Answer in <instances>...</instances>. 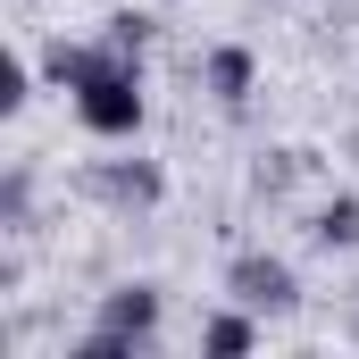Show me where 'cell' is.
Instances as JSON below:
<instances>
[{
	"instance_id": "obj_1",
	"label": "cell",
	"mask_w": 359,
	"mask_h": 359,
	"mask_svg": "<svg viewBox=\"0 0 359 359\" xmlns=\"http://www.w3.org/2000/svg\"><path fill=\"white\" fill-rule=\"evenodd\" d=\"M159 343V284H117L100 301V326H92L76 359H142Z\"/></svg>"
},
{
	"instance_id": "obj_2",
	"label": "cell",
	"mask_w": 359,
	"mask_h": 359,
	"mask_svg": "<svg viewBox=\"0 0 359 359\" xmlns=\"http://www.w3.org/2000/svg\"><path fill=\"white\" fill-rule=\"evenodd\" d=\"M226 292H234L243 309H259V318H284V309L301 301V276L284 268L276 251H243V259L226 268Z\"/></svg>"
},
{
	"instance_id": "obj_3",
	"label": "cell",
	"mask_w": 359,
	"mask_h": 359,
	"mask_svg": "<svg viewBox=\"0 0 359 359\" xmlns=\"http://www.w3.org/2000/svg\"><path fill=\"white\" fill-rule=\"evenodd\" d=\"M92 192H100L109 209H159V201H168V176H159L151 159H109V168L92 176Z\"/></svg>"
},
{
	"instance_id": "obj_4",
	"label": "cell",
	"mask_w": 359,
	"mask_h": 359,
	"mask_svg": "<svg viewBox=\"0 0 359 359\" xmlns=\"http://www.w3.org/2000/svg\"><path fill=\"white\" fill-rule=\"evenodd\" d=\"M201 84L217 92L226 109H243V100H251V84H259V59H251L243 42H217V50L201 59Z\"/></svg>"
},
{
	"instance_id": "obj_5",
	"label": "cell",
	"mask_w": 359,
	"mask_h": 359,
	"mask_svg": "<svg viewBox=\"0 0 359 359\" xmlns=\"http://www.w3.org/2000/svg\"><path fill=\"white\" fill-rule=\"evenodd\" d=\"M309 243H318V251H359V192H334V201L318 209Z\"/></svg>"
},
{
	"instance_id": "obj_6",
	"label": "cell",
	"mask_w": 359,
	"mask_h": 359,
	"mask_svg": "<svg viewBox=\"0 0 359 359\" xmlns=\"http://www.w3.org/2000/svg\"><path fill=\"white\" fill-rule=\"evenodd\" d=\"M251 343H259V318H251V309H217V318H209V326H201V351H251Z\"/></svg>"
},
{
	"instance_id": "obj_7",
	"label": "cell",
	"mask_w": 359,
	"mask_h": 359,
	"mask_svg": "<svg viewBox=\"0 0 359 359\" xmlns=\"http://www.w3.org/2000/svg\"><path fill=\"white\" fill-rule=\"evenodd\" d=\"M25 92H34V76H25V67H8V84H0V109L17 117V109H25Z\"/></svg>"
}]
</instances>
